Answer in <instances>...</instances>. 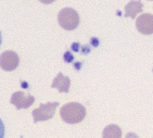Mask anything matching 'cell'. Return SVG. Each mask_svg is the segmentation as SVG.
<instances>
[{
    "label": "cell",
    "mask_w": 153,
    "mask_h": 138,
    "mask_svg": "<svg viewBox=\"0 0 153 138\" xmlns=\"http://www.w3.org/2000/svg\"><path fill=\"white\" fill-rule=\"evenodd\" d=\"M19 63V57L15 52L7 50L0 55V67L5 71H10L17 68Z\"/></svg>",
    "instance_id": "cell-4"
},
{
    "label": "cell",
    "mask_w": 153,
    "mask_h": 138,
    "mask_svg": "<svg viewBox=\"0 0 153 138\" xmlns=\"http://www.w3.org/2000/svg\"><path fill=\"white\" fill-rule=\"evenodd\" d=\"M125 138H139V137L135 133L129 132L126 135Z\"/></svg>",
    "instance_id": "cell-13"
},
{
    "label": "cell",
    "mask_w": 153,
    "mask_h": 138,
    "mask_svg": "<svg viewBox=\"0 0 153 138\" xmlns=\"http://www.w3.org/2000/svg\"><path fill=\"white\" fill-rule=\"evenodd\" d=\"M90 42H91V45L94 47L98 46H99V43H100L99 40L96 37H92L91 39Z\"/></svg>",
    "instance_id": "cell-11"
},
{
    "label": "cell",
    "mask_w": 153,
    "mask_h": 138,
    "mask_svg": "<svg viewBox=\"0 0 153 138\" xmlns=\"http://www.w3.org/2000/svg\"><path fill=\"white\" fill-rule=\"evenodd\" d=\"M143 4L140 1H131L125 6V17L134 19L137 14L143 11Z\"/></svg>",
    "instance_id": "cell-7"
},
{
    "label": "cell",
    "mask_w": 153,
    "mask_h": 138,
    "mask_svg": "<svg viewBox=\"0 0 153 138\" xmlns=\"http://www.w3.org/2000/svg\"><path fill=\"white\" fill-rule=\"evenodd\" d=\"M71 84V81L70 78L68 77L65 76L62 73L60 72L55 78L51 87L56 88L59 92L68 93Z\"/></svg>",
    "instance_id": "cell-6"
},
{
    "label": "cell",
    "mask_w": 153,
    "mask_h": 138,
    "mask_svg": "<svg viewBox=\"0 0 153 138\" xmlns=\"http://www.w3.org/2000/svg\"><path fill=\"white\" fill-rule=\"evenodd\" d=\"M60 114L64 122L68 124H74L83 120L86 116V111L81 104L71 102L61 108Z\"/></svg>",
    "instance_id": "cell-1"
},
{
    "label": "cell",
    "mask_w": 153,
    "mask_h": 138,
    "mask_svg": "<svg viewBox=\"0 0 153 138\" xmlns=\"http://www.w3.org/2000/svg\"><path fill=\"white\" fill-rule=\"evenodd\" d=\"M136 26L137 30L144 35L153 34V15L149 13H143L137 19Z\"/></svg>",
    "instance_id": "cell-5"
},
{
    "label": "cell",
    "mask_w": 153,
    "mask_h": 138,
    "mask_svg": "<svg viewBox=\"0 0 153 138\" xmlns=\"http://www.w3.org/2000/svg\"><path fill=\"white\" fill-rule=\"evenodd\" d=\"M4 135V127L1 120L0 119V138H3Z\"/></svg>",
    "instance_id": "cell-10"
},
{
    "label": "cell",
    "mask_w": 153,
    "mask_h": 138,
    "mask_svg": "<svg viewBox=\"0 0 153 138\" xmlns=\"http://www.w3.org/2000/svg\"><path fill=\"white\" fill-rule=\"evenodd\" d=\"M102 135V138H121L122 130L118 125L111 124L104 129Z\"/></svg>",
    "instance_id": "cell-8"
},
{
    "label": "cell",
    "mask_w": 153,
    "mask_h": 138,
    "mask_svg": "<svg viewBox=\"0 0 153 138\" xmlns=\"http://www.w3.org/2000/svg\"><path fill=\"white\" fill-rule=\"evenodd\" d=\"M90 51V49L89 47L87 46H85V47L83 48L82 50V52L83 53H84V54H87V53H89Z\"/></svg>",
    "instance_id": "cell-15"
},
{
    "label": "cell",
    "mask_w": 153,
    "mask_h": 138,
    "mask_svg": "<svg viewBox=\"0 0 153 138\" xmlns=\"http://www.w3.org/2000/svg\"><path fill=\"white\" fill-rule=\"evenodd\" d=\"M79 46H80V44L77 42H74L72 44L71 48L73 51L75 52H78L79 51Z\"/></svg>",
    "instance_id": "cell-12"
},
{
    "label": "cell",
    "mask_w": 153,
    "mask_h": 138,
    "mask_svg": "<svg viewBox=\"0 0 153 138\" xmlns=\"http://www.w3.org/2000/svg\"><path fill=\"white\" fill-rule=\"evenodd\" d=\"M60 103L57 102L47 103L46 104H40L38 109L33 111V115L35 122L38 121H45L52 119L54 116L56 109Z\"/></svg>",
    "instance_id": "cell-3"
},
{
    "label": "cell",
    "mask_w": 153,
    "mask_h": 138,
    "mask_svg": "<svg viewBox=\"0 0 153 138\" xmlns=\"http://www.w3.org/2000/svg\"><path fill=\"white\" fill-rule=\"evenodd\" d=\"M2 42V37H1V31H0V46H1V44Z\"/></svg>",
    "instance_id": "cell-16"
},
{
    "label": "cell",
    "mask_w": 153,
    "mask_h": 138,
    "mask_svg": "<svg viewBox=\"0 0 153 138\" xmlns=\"http://www.w3.org/2000/svg\"><path fill=\"white\" fill-rule=\"evenodd\" d=\"M57 20L62 28L66 30L71 31L76 29L79 25L80 18L75 10L66 7L60 11Z\"/></svg>",
    "instance_id": "cell-2"
},
{
    "label": "cell",
    "mask_w": 153,
    "mask_h": 138,
    "mask_svg": "<svg viewBox=\"0 0 153 138\" xmlns=\"http://www.w3.org/2000/svg\"><path fill=\"white\" fill-rule=\"evenodd\" d=\"M74 58L73 55L69 51H66L64 54V59L66 63H71L73 61Z\"/></svg>",
    "instance_id": "cell-9"
},
{
    "label": "cell",
    "mask_w": 153,
    "mask_h": 138,
    "mask_svg": "<svg viewBox=\"0 0 153 138\" xmlns=\"http://www.w3.org/2000/svg\"><path fill=\"white\" fill-rule=\"evenodd\" d=\"M74 66L75 69L79 70L81 69V66H82V63L80 62H76L74 63Z\"/></svg>",
    "instance_id": "cell-14"
}]
</instances>
